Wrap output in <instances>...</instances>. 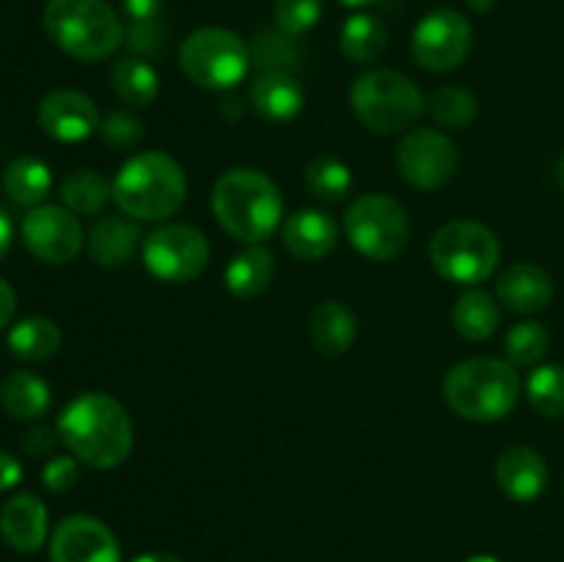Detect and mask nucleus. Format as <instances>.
Here are the masks:
<instances>
[{
	"instance_id": "1",
	"label": "nucleus",
	"mask_w": 564,
	"mask_h": 562,
	"mask_svg": "<svg viewBox=\"0 0 564 562\" xmlns=\"http://www.w3.org/2000/svg\"><path fill=\"white\" fill-rule=\"evenodd\" d=\"M61 444L94 468H116L132 452V422L116 397L86 391L75 397L55 424Z\"/></svg>"
},
{
	"instance_id": "2",
	"label": "nucleus",
	"mask_w": 564,
	"mask_h": 562,
	"mask_svg": "<svg viewBox=\"0 0 564 562\" xmlns=\"http://www.w3.org/2000/svg\"><path fill=\"white\" fill-rule=\"evenodd\" d=\"M213 213L226 235L248 246H259L284 220V198L262 171L231 169L215 182Z\"/></svg>"
},
{
	"instance_id": "3",
	"label": "nucleus",
	"mask_w": 564,
	"mask_h": 562,
	"mask_svg": "<svg viewBox=\"0 0 564 562\" xmlns=\"http://www.w3.org/2000/svg\"><path fill=\"white\" fill-rule=\"evenodd\" d=\"M187 180L165 152L132 154L113 180L116 207L132 220H165L185 204Z\"/></svg>"
},
{
	"instance_id": "4",
	"label": "nucleus",
	"mask_w": 564,
	"mask_h": 562,
	"mask_svg": "<svg viewBox=\"0 0 564 562\" xmlns=\"http://www.w3.org/2000/svg\"><path fill=\"white\" fill-rule=\"evenodd\" d=\"M44 31L58 50L86 64L110 58L124 44V22L105 0H47Z\"/></svg>"
},
{
	"instance_id": "5",
	"label": "nucleus",
	"mask_w": 564,
	"mask_h": 562,
	"mask_svg": "<svg viewBox=\"0 0 564 562\" xmlns=\"http://www.w3.org/2000/svg\"><path fill=\"white\" fill-rule=\"evenodd\" d=\"M446 406L471 422H499L510 417L521 397L518 367L501 358H468L444 380Z\"/></svg>"
},
{
	"instance_id": "6",
	"label": "nucleus",
	"mask_w": 564,
	"mask_h": 562,
	"mask_svg": "<svg viewBox=\"0 0 564 562\" xmlns=\"http://www.w3.org/2000/svg\"><path fill=\"white\" fill-rule=\"evenodd\" d=\"M350 105L358 121L380 136L408 130L427 110V99L411 77L394 69H369L350 86Z\"/></svg>"
},
{
	"instance_id": "7",
	"label": "nucleus",
	"mask_w": 564,
	"mask_h": 562,
	"mask_svg": "<svg viewBox=\"0 0 564 562\" xmlns=\"http://www.w3.org/2000/svg\"><path fill=\"white\" fill-rule=\"evenodd\" d=\"M501 259V246L488 226L477 220H452L435 231L430 242V262L455 284L474 287L496 273Z\"/></svg>"
},
{
	"instance_id": "8",
	"label": "nucleus",
	"mask_w": 564,
	"mask_h": 562,
	"mask_svg": "<svg viewBox=\"0 0 564 562\" xmlns=\"http://www.w3.org/2000/svg\"><path fill=\"white\" fill-rule=\"evenodd\" d=\"M180 66L196 86L229 91L248 75L251 50L229 28H198L182 42Z\"/></svg>"
},
{
	"instance_id": "9",
	"label": "nucleus",
	"mask_w": 564,
	"mask_h": 562,
	"mask_svg": "<svg viewBox=\"0 0 564 562\" xmlns=\"http://www.w3.org/2000/svg\"><path fill=\"white\" fill-rule=\"evenodd\" d=\"M345 229L352 248L372 262L397 259L411 237V218L391 196L369 193L356 198L345 213Z\"/></svg>"
},
{
	"instance_id": "10",
	"label": "nucleus",
	"mask_w": 564,
	"mask_h": 562,
	"mask_svg": "<svg viewBox=\"0 0 564 562\" xmlns=\"http://www.w3.org/2000/svg\"><path fill=\"white\" fill-rule=\"evenodd\" d=\"M143 268L165 284H185L204 273L209 262V242L187 224H169L143 237Z\"/></svg>"
},
{
	"instance_id": "11",
	"label": "nucleus",
	"mask_w": 564,
	"mask_h": 562,
	"mask_svg": "<svg viewBox=\"0 0 564 562\" xmlns=\"http://www.w3.org/2000/svg\"><path fill=\"white\" fill-rule=\"evenodd\" d=\"M471 22L455 9H435L419 20L411 36V53L427 72H452L471 53Z\"/></svg>"
},
{
	"instance_id": "12",
	"label": "nucleus",
	"mask_w": 564,
	"mask_h": 562,
	"mask_svg": "<svg viewBox=\"0 0 564 562\" xmlns=\"http://www.w3.org/2000/svg\"><path fill=\"white\" fill-rule=\"evenodd\" d=\"M460 154L446 132L416 127L397 147V169L402 180L422 191H435L455 176Z\"/></svg>"
},
{
	"instance_id": "13",
	"label": "nucleus",
	"mask_w": 564,
	"mask_h": 562,
	"mask_svg": "<svg viewBox=\"0 0 564 562\" xmlns=\"http://www.w3.org/2000/svg\"><path fill=\"white\" fill-rule=\"evenodd\" d=\"M22 242L39 262L66 264L80 253L86 237L72 209L42 204V207H33L22 220Z\"/></svg>"
},
{
	"instance_id": "14",
	"label": "nucleus",
	"mask_w": 564,
	"mask_h": 562,
	"mask_svg": "<svg viewBox=\"0 0 564 562\" xmlns=\"http://www.w3.org/2000/svg\"><path fill=\"white\" fill-rule=\"evenodd\" d=\"M50 562H121V549L99 518L69 516L55 527Z\"/></svg>"
},
{
	"instance_id": "15",
	"label": "nucleus",
	"mask_w": 564,
	"mask_h": 562,
	"mask_svg": "<svg viewBox=\"0 0 564 562\" xmlns=\"http://www.w3.org/2000/svg\"><path fill=\"white\" fill-rule=\"evenodd\" d=\"M36 119L44 136L64 143L83 141L97 132L99 121H102L94 99L83 91H72V88H58V91L47 94L39 105Z\"/></svg>"
},
{
	"instance_id": "16",
	"label": "nucleus",
	"mask_w": 564,
	"mask_h": 562,
	"mask_svg": "<svg viewBox=\"0 0 564 562\" xmlns=\"http://www.w3.org/2000/svg\"><path fill=\"white\" fill-rule=\"evenodd\" d=\"M281 237L292 257L306 259V262H317V259L328 257L339 242V226L328 213L314 207H303L297 213L286 215L284 226H281Z\"/></svg>"
},
{
	"instance_id": "17",
	"label": "nucleus",
	"mask_w": 564,
	"mask_h": 562,
	"mask_svg": "<svg viewBox=\"0 0 564 562\" xmlns=\"http://www.w3.org/2000/svg\"><path fill=\"white\" fill-rule=\"evenodd\" d=\"M496 298L505 309L518 314H534L549 309L554 298V281L543 268L529 262L510 264L496 281Z\"/></svg>"
},
{
	"instance_id": "18",
	"label": "nucleus",
	"mask_w": 564,
	"mask_h": 562,
	"mask_svg": "<svg viewBox=\"0 0 564 562\" xmlns=\"http://www.w3.org/2000/svg\"><path fill=\"white\" fill-rule=\"evenodd\" d=\"M0 534L20 554H33L47 540V507L39 496L17 494L0 507Z\"/></svg>"
},
{
	"instance_id": "19",
	"label": "nucleus",
	"mask_w": 564,
	"mask_h": 562,
	"mask_svg": "<svg viewBox=\"0 0 564 562\" xmlns=\"http://www.w3.org/2000/svg\"><path fill=\"white\" fill-rule=\"evenodd\" d=\"M499 488L516 501H534L549 485V466L529 446H510L496 463Z\"/></svg>"
},
{
	"instance_id": "20",
	"label": "nucleus",
	"mask_w": 564,
	"mask_h": 562,
	"mask_svg": "<svg viewBox=\"0 0 564 562\" xmlns=\"http://www.w3.org/2000/svg\"><path fill=\"white\" fill-rule=\"evenodd\" d=\"M253 114L268 121H290L303 110L306 94L290 72H262L248 91Z\"/></svg>"
},
{
	"instance_id": "21",
	"label": "nucleus",
	"mask_w": 564,
	"mask_h": 562,
	"mask_svg": "<svg viewBox=\"0 0 564 562\" xmlns=\"http://www.w3.org/2000/svg\"><path fill=\"white\" fill-rule=\"evenodd\" d=\"M143 246V231L135 220L108 215L88 235V253L99 268H121Z\"/></svg>"
},
{
	"instance_id": "22",
	"label": "nucleus",
	"mask_w": 564,
	"mask_h": 562,
	"mask_svg": "<svg viewBox=\"0 0 564 562\" xmlns=\"http://www.w3.org/2000/svg\"><path fill=\"white\" fill-rule=\"evenodd\" d=\"M356 314L341 301H325L308 320V336L323 356H345L356 342Z\"/></svg>"
},
{
	"instance_id": "23",
	"label": "nucleus",
	"mask_w": 564,
	"mask_h": 562,
	"mask_svg": "<svg viewBox=\"0 0 564 562\" xmlns=\"http://www.w3.org/2000/svg\"><path fill=\"white\" fill-rule=\"evenodd\" d=\"M0 406L9 417L14 419H42L53 406V395H50L47 380L39 378L36 372L28 369H17L0 380Z\"/></svg>"
},
{
	"instance_id": "24",
	"label": "nucleus",
	"mask_w": 564,
	"mask_h": 562,
	"mask_svg": "<svg viewBox=\"0 0 564 562\" xmlns=\"http://www.w3.org/2000/svg\"><path fill=\"white\" fill-rule=\"evenodd\" d=\"M452 323H455L457 334L466 336V339L485 342L499 331L501 306L490 292L468 290L455 301V309H452Z\"/></svg>"
},
{
	"instance_id": "25",
	"label": "nucleus",
	"mask_w": 564,
	"mask_h": 562,
	"mask_svg": "<svg viewBox=\"0 0 564 562\" xmlns=\"http://www.w3.org/2000/svg\"><path fill=\"white\" fill-rule=\"evenodd\" d=\"M275 273L273 253L264 246H248L226 268V287L237 298H257L270 287Z\"/></svg>"
},
{
	"instance_id": "26",
	"label": "nucleus",
	"mask_w": 564,
	"mask_h": 562,
	"mask_svg": "<svg viewBox=\"0 0 564 562\" xmlns=\"http://www.w3.org/2000/svg\"><path fill=\"white\" fill-rule=\"evenodd\" d=\"M110 83H113V91L119 94L121 102L132 105V108H149L160 94L158 69L138 55L116 61L113 69H110Z\"/></svg>"
},
{
	"instance_id": "27",
	"label": "nucleus",
	"mask_w": 564,
	"mask_h": 562,
	"mask_svg": "<svg viewBox=\"0 0 564 562\" xmlns=\"http://www.w3.org/2000/svg\"><path fill=\"white\" fill-rule=\"evenodd\" d=\"M341 53L352 64H372L386 53L389 44V31L383 22L372 14H352L350 20L341 25Z\"/></svg>"
},
{
	"instance_id": "28",
	"label": "nucleus",
	"mask_w": 564,
	"mask_h": 562,
	"mask_svg": "<svg viewBox=\"0 0 564 562\" xmlns=\"http://www.w3.org/2000/svg\"><path fill=\"white\" fill-rule=\"evenodd\" d=\"M3 187L14 204H22V207H39V204L50 196L53 174H50L47 163H42L39 158H17L14 163H9V169H6Z\"/></svg>"
},
{
	"instance_id": "29",
	"label": "nucleus",
	"mask_w": 564,
	"mask_h": 562,
	"mask_svg": "<svg viewBox=\"0 0 564 562\" xmlns=\"http://www.w3.org/2000/svg\"><path fill=\"white\" fill-rule=\"evenodd\" d=\"M58 347L61 328L47 317H25L9 331V350L22 361H47Z\"/></svg>"
},
{
	"instance_id": "30",
	"label": "nucleus",
	"mask_w": 564,
	"mask_h": 562,
	"mask_svg": "<svg viewBox=\"0 0 564 562\" xmlns=\"http://www.w3.org/2000/svg\"><path fill=\"white\" fill-rule=\"evenodd\" d=\"M61 198L75 215H97L113 198V182L94 169H77L61 182Z\"/></svg>"
},
{
	"instance_id": "31",
	"label": "nucleus",
	"mask_w": 564,
	"mask_h": 562,
	"mask_svg": "<svg viewBox=\"0 0 564 562\" xmlns=\"http://www.w3.org/2000/svg\"><path fill=\"white\" fill-rule=\"evenodd\" d=\"M303 180H306L308 193L314 198H319V202H341L352 187L350 169L339 158H334V154H319V158H314L306 165Z\"/></svg>"
},
{
	"instance_id": "32",
	"label": "nucleus",
	"mask_w": 564,
	"mask_h": 562,
	"mask_svg": "<svg viewBox=\"0 0 564 562\" xmlns=\"http://www.w3.org/2000/svg\"><path fill=\"white\" fill-rule=\"evenodd\" d=\"M527 395L534 411L549 419H564V367L562 364H543L532 369L527 380Z\"/></svg>"
},
{
	"instance_id": "33",
	"label": "nucleus",
	"mask_w": 564,
	"mask_h": 562,
	"mask_svg": "<svg viewBox=\"0 0 564 562\" xmlns=\"http://www.w3.org/2000/svg\"><path fill=\"white\" fill-rule=\"evenodd\" d=\"M427 114L438 125L463 130L477 119V97L463 86H444L427 97Z\"/></svg>"
},
{
	"instance_id": "34",
	"label": "nucleus",
	"mask_w": 564,
	"mask_h": 562,
	"mask_svg": "<svg viewBox=\"0 0 564 562\" xmlns=\"http://www.w3.org/2000/svg\"><path fill=\"white\" fill-rule=\"evenodd\" d=\"M551 334L545 331L543 323L538 320H527V323H518L507 331L505 339V353L507 361L512 367H534L540 364V358L549 353Z\"/></svg>"
},
{
	"instance_id": "35",
	"label": "nucleus",
	"mask_w": 564,
	"mask_h": 562,
	"mask_svg": "<svg viewBox=\"0 0 564 562\" xmlns=\"http://www.w3.org/2000/svg\"><path fill=\"white\" fill-rule=\"evenodd\" d=\"M323 14V0H275V25L281 33L301 36L312 31Z\"/></svg>"
},
{
	"instance_id": "36",
	"label": "nucleus",
	"mask_w": 564,
	"mask_h": 562,
	"mask_svg": "<svg viewBox=\"0 0 564 562\" xmlns=\"http://www.w3.org/2000/svg\"><path fill=\"white\" fill-rule=\"evenodd\" d=\"M99 136L105 143L116 149L135 147L143 138V121L130 110H110L102 121H99Z\"/></svg>"
},
{
	"instance_id": "37",
	"label": "nucleus",
	"mask_w": 564,
	"mask_h": 562,
	"mask_svg": "<svg viewBox=\"0 0 564 562\" xmlns=\"http://www.w3.org/2000/svg\"><path fill=\"white\" fill-rule=\"evenodd\" d=\"M80 479V466L75 457H50L42 468V483L50 494H69Z\"/></svg>"
},
{
	"instance_id": "38",
	"label": "nucleus",
	"mask_w": 564,
	"mask_h": 562,
	"mask_svg": "<svg viewBox=\"0 0 564 562\" xmlns=\"http://www.w3.org/2000/svg\"><path fill=\"white\" fill-rule=\"evenodd\" d=\"M127 47L141 58V55H158L165 42V31L158 20L154 22H132L124 36Z\"/></svg>"
},
{
	"instance_id": "39",
	"label": "nucleus",
	"mask_w": 564,
	"mask_h": 562,
	"mask_svg": "<svg viewBox=\"0 0 564 562\" xmlns=\"http://www.w3.org/2000/svg\"><path fill=\"white\" fill-rule=\"evenodd\" d=\"M58 441H61L58 430L39 424V428H31L25 433V439H22V450H25L31 457H44L55 450Z\"/></svg>"
},
{
	"instance_id": "40",
	"label": "nucleus",
	"mask_w": 564,
	"mask_h": 562,
	"mask_svg": "<svg viewBox=\"0 0 564 562\" xmlns=\"http://www.w3.org/2000/svg\"><path fill=\"white\" fill-rule=\"evenodd\" d=\"M121 9L130 22H154L163 11V0H121Z\"/></svg>"
},
{
	"instance_id": "41",
	"label": "nucleus",
	"mask_w": 564,
	"mask_h": 562,
	"mask_svg": "<svg viewBox=\"0 0 564 562\" xmlns=\"http://www.w3.org/2000/svg\"><path fill=\"white\" fill-rule=\"evenodd\" d=\"M20 479H22V463L17 461L11 452L0 450V494L9 488H14Z\"/></svg>"
},
{
	"instance_id": "42",
	"label": "nucleus",
	"mask_w": 564,
	"mask_h": 562,
	"mask_svg": "<svg viewBox=\"0 0 564 562\" xmlns=\"http://www.w3.org/2000/svg\"><path fill=\"white\" fill-rule=\"evenodd\" d=\"M17 312V295H14V287L9 281L0 279V331L14 320Z\"/></svg>"
},
{
	"instance_id": "43",
	"label": "nucleus",
	"mask_w": 564,
	"mask_h": 562,
	"mask_svg": "<svg viewBox=\"0 0 564 562\" xmlns=\"http://www.w3.org/2000/svg\"><path fill=\"white\" fill-rule=\"evenodd\" d=\"M11 240H14V226H11V218L6 215V209L0 207V259L9 253Z\"/></svg>"
},
{
	"instance_id": "44",
	"label": "nucleus",
	"mask_w": 564,
	"mask_h": 562,
	"mask_svg": "<svg viewBox=\"0 0 564 562\" xmlns=\"http://www.w3.org/2000/svg\"><path fill=\"white\" fill-rule=\"evenodd\" d=\"M132 562H182V560H180V556H174V554H165V551H152V554L135 556Z\"/></svg>"
},
{
	"instance_id": "45",
	"label": "nucleus",
	"mask_w": 564,
	"mask_h": 562,
	"mask_svg": "<svg viewBox=\"0 0 564 562\" xmlns=\"http://www.w3.org/2000/svg\"><path fill=\"white\" fill-rule=\"evenodd\" d=\"M468 6H471L474 11H479V14H485V11L494 9L496 0H468Z\"/></svg>"
},
{
	"instance_id": "46",
	"label": "nucleus",
	"mask_w": 564,
	"mask_h": 562,
	"mask_svg": "<svg viewBox=\"0 0 564 562\" xmlns=\"http://www.w3.org/2000/svg\"><path fill=\"white\" fill-rule=\"evenodd\" d=\"M339 3L347 6V9H361V6H372L378 0H339Z\"/></svg>"
},
{
	"instance_id": "47",
	"label": "nucleus",
	"mask_w": 564,
	"mask_h": 562,
	"mask_svg": "<svg viewBox=\"0 0 564 562\" xmlns=\"http://www.w3.org/2000/svg\"><path fill=\"white\" fill-rule=\"evenodd\" d=\"M556 182H560V187L564 191V154L560 158V163H556Z\"/></svg>"
},
{
	"instance_id": "48",
	"label": "nucleus",
	"mask_w": 564,
	"mask_h": 562,
	"mask_svg": "<svg viewBox=\"0 0 564 562\" xmlns=\"http://www.w3.org/2000/svg\"><path fill=\"white\" fill-rule=\"evenodd\" d=\"M468 562H499V560H496V556H471Z\"/></svg>"
}]
</instances>
